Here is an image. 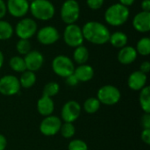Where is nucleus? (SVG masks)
I'll return each mask as SVG.
<instances>
[{
	"mask_svg": "<svg viewBox=\"0 0 150 150\" xmlns=\"http://www.w3.org/2000/svg\"><path fill=\"white\" fill-rule=\"evenodd\" d=\"M83 39L94 45H104L109 41L110 31L108 27L98 21H88L83 27Z\"/></svg>",
	"mask_w": 150,
	"mask_h": 150,
	"instance_id": "f257e3e1",
	"label": "nucleus"
},
{
	"mask_svg": "<svg viewBox=\"0 0 150 150\" xmlns=\"http://www.w3.org/2000/svg\"><path fill=\"white\" fill-rule=\"evenodd\" d=\"M130 11L128 7L120 3L110 5L105 11V21L111 26L123 25L129 18Z\"/></svg>",
	"mask_w": 150,
	"mask_h": 150,
	"instance_id": "f03ea898",
	"label": "nucleus"
},
{
	"mask_svg": "<svg viewBox=\"0 0 150 150\" xmlns=\"http://www.w3.org/2000/svg\"><path fill=\"white\" fill-rule=\"evenodd\" d=\"M29 11L35 19L48 21L54 18L55 7L49 0H33L30 2Z\"/></svg>",
	"mask_w": 150,
	"mask_h": 150,
	"instance_id": "7ed1b4c3",
	"label": "nucleus"
},
{
	"mask_svg": "<svg viewBox=\"0 0 150 150\" xmlns=\"http://www.w3.org/2000/svg\"><path fill=\"white\" fill-rule=\"evenodd\" d=\"M52 69L58 76L66 78L74 73L75 65L69 57L64 54H60L54 58L52 62Z\"/></svg>",
	"mask_w": 150,
	"mask_h": 150,
	"instance_id": "20e7f679",
	"label": "nucleus"
},
{
	"mask_svg": "<svg viewBox=\"0 0 150 150\" xmlns=\"http://www.w3.org/2000/svg\"><path fill=\"white\" fill-rule=\"evenodd\" d=\"M61 18L67 25L75 24L80 17V5L76 0H65L60 11Z\"/></svg>",
	"mask_w": 150,
	"mask_h": 150,
	"instance_id": "39448f33",
	"label": "nucleus"
},
{
	"mask_svg": "<svg viewBox=\"0 0 150 150\" xmlns=\"http://www.w3.org/2000/svg\"><path fill=\"white\" fill-rule=\"evenodd\" d=\"M38 31L37 22L31 18H22L14 28V33L19 39L29 40L33 37Z\"/></svg>",
	"mask_w": 150,
	"mask_h": 150,
	"instance_id": "423d86ee",
	"label": "nucleus"
},
{
	"mask_svg": "<svg viewBox=\"0 0 150 150\" xmlns=\"http://www.w3.org/2000/svg\"><path fill=\"white\" fill-rule=\"evenodd\" d=\"M63 41L64 43L70 47H77L83 43V35L82 32V27H80L78 25L70 24L67 25L63 31Z\"/></svg>",
	"mask_w": 150,
	"mask_h": 150,
	"instance_id": "0eeeda50",
	"label": "nucleus"
},
{
	"mask_svg": "<svg viewBox=\"0 0 150 150\" xmlns=\"http://www.w3.org/2000/svg\"><path fill=\"white\" fill-rule=\"evenodd\" d=\"M121 98V93L120 90L111 84L104 85L98 91L97 98L100 104L105 105H114L119 103Z\"/></svg>",
	"mask_w": 150,
	"mask_h": 150,
	"instance_id": "6e6552de",
	"label": "nucleus"
},
{
	"mask_svg": "<svg viewBox=\"0 0 150 150\" xmlns=\"http://www.w3.org/2000/svg\"><path fill=\"white\" fill-rule=\"evenodd\" d=\"M19 80L13 75H6L0 78V93L4 96H14L20 91Z\"/></svg>",
	"mask_w": 150,
	"mask_h": 150,
	"instance_id": "1a4fd4ad",
	"label": "nucleus"
},
{
	"mask_svg": "<svg viewBox=\"0 0 150 150\" xmlns=\"http://www.w3.org/2000/svg\"><path fill=\"white\" fill-rule=\"evenodd\" d=\"M36 37L40 44L49 46L58 41L60 39V33L56 27L53 25H46L37 31Z\"/></svg>",
	"mask_w": 150,
	"mask_h": 150,
	"instance_id": "9d476101",
	"label": "nucleus"
},
{
	"mask_svg": "<svg viewBox=\"0 0 150 150\" xmlns=\"http://www.w3.org/2000/svg\"><path fill=\"white\" fill-rule=\"evenodd\" d=\"M62 120L54 115L44 117L40 124V131L45 136H54L60 132Z\"/></svg>",
	"mask_w": 150,
	"mask_h": 150,
	"instance_id": "9b49d317",
	"label": "nucleus"
},
{
	"mask_svg": "<svg viewBox=\"0 0 150 150\" xmlns=\"http://www.w3.org/2000/svg\"><path fill=\"white\" fill-rule=\"evenodd\" d=\"M82 107L80 104L76 100H69L66 102L61 111L62 120L64 122L73 123L75 122L81 114Z\"/></svg>",
	"mask_w": 150,
	"mask_h": 150,
	"instance_id": "f8f14e48",
	"label": "nucleus"
},
{
	"mask_svg": "<svg viewBox=\"0 0 150 150\" xmlns=\"http://www.w3.org/2000/svg\"><path fill=\"white\" fill-rule=\"evenodd\" d=\"M30 2L28 0H7V12L17 18H24L29 11Z\"/></svg>",
	"mask_w": 150,
	"mask_h": 150,
	"instance_id": "ddd939ff",
	"label": "nucleus"
},
{
	"mask_svg": "<svg viewBox=\"0 0 150 150\" xmlns=\"http://www.w3.org/2000/svg\"><path fill=\"white\" fill-rule=\"evenodd\" d=\"M24 61L25 63L26 70L36 72L42 67L44 63V56L40 51L31 50L25 55Z\"/></svg>",
	"mask_w": 150,
	"mask_h": 150,
	"instance_id": "4468645a",
	"label": "nucleus"
},
{
	"mask_svg": "<svg viewBox=\"0 0 150 150\" xmlns=\"http://www.w3.org/2000/svg\"><path fill=\"white\" fill-rule=\"evenodd\" d=\"M133 27L135 31L146 33L150 31V11H140L133 18Z\"/></svg>",
	"mask_w": 150,
	"mask_h": 150,
	"instance_id": "2eb2a0df",
	"label": "nucleus"
},
{
	"mask_svg": "<svg viewBox=\"0 0 150 150\" xmlns=\"http://www.w3.org/2000/svg\"><path fill=\"white\" fill-rule=\"evenodd\" d=\"M147 81H148L147 75L140 70H136L131 73V75L128 76L127 85L131 90L137 91H141L146 86Z\"/></svg>",
	"mask_w": 150,
	"mask_h": 150,
	"instance_id": "dca6fc26",
	"label": "nucleus"
},
{
	"mask_svg": "<svg viewBox=\"0 0 150 150\" xmlns=\"http://www.w3.org/2000/svg\"><path fill=\"white\" fill-rule=\"evenodd\" d=\"M138 54L135 50V47L132 46H125L120 48L118 53V61L123 65L132 64L137 59Z\"/></svg>",
	"mask_w": 150,
	"mask_h": 150,
	"instance_id": "f3484780",
	"label": "nucleus"
},
{
	"mask_svg": "<svg viewBox=\"0 0 150 150\" xmlns=\"http://www.w3.org/2000/svg\"><path fill=\"white\" fill-rule=\"evenodd\" d=\"M37 111L43 117L52 115L54 111V103L52 98L42 95L37 102Z\"/></svg>",
	"mask_w": 150,
	"mask_h": 150,
	"instance_id": "a211bd4d",
	"label": "nucleus"
},
{
	"mask_svg": "<svg viewBox=\"0 0 150 150\" xmlns=\"http://www.w3.org/2000/svg\"><path fill=\"white\" fill-rule=\"evenodd\" d=\"M75 76L77 78L79 82H89L91 81L94 76V69L89 64H81L78 65V67L75 68L74 73Z\"/></svg>",
	"mask_w": 150,
	"mask_h": 150,
	"instance_id": "6ab92c4d",
	"label": "nucleus"
},
{
	"mask_svg": "<svg viewBox=\"0 0 150 150\" xmlns=\"http://www.w3.org/2000/svg\"><path fill=\"white\" fill-rule=\"evenodd\" d=\"M127 41H128V37L125 33L121 31H116L110 34L108 42H110L112 47L120 49L125 46H127Z\"/></svg>",
	"mask_w": 150,
	"mask_h": 150,
	"instance_id": "aec40b11",
	"label": "nucleus"
},
{
	"mask_svg": "<svg viewBox=\"0 0 150 150\" xmlns=\"http://www.w3.org/2000/svg\"><path fill=\"white\" fill-rule=\"evenodd\" d=\"M89 50L83 45H81L75 48L73 52V60L78 65L85 64L89 60Z\"/></svg>",
	"mask_w": 150,
	"mask_h": 150,
	"instance_id": "412c9836",
	"label": "nucleus"
},
{
	"mask_svg": "<svg viewBox=\"0 0 150 150\" xmlns=\"http://www.w3.org/2000/svg\"><path fill=\"white\" fill-rule=\"evenodd\" d=\"M18 80H19L20 86L22 88L30 89L35 84L37 77H36V75H35V72L25 70L23 73H21L20 78Z\"/></svg>",
	"mask_w": 150,
	"mask_h": 150,
	"instance_id": "4be33fe9",
	"label": "nucleus"
},
{
	"mask_svg": "<svg viewBox=\"0 0 150 150\" xmlns=\"http://www.w3.org/2000/svg\"><path fill=\"white\" fill-rule=\"evenodd\" d=\"M139 102L141 108L145 113H150V87L145 86L141 90L139 96Z\"/></svg>",
	"mask_w": 150,
	"mask_h": 150,
	"instance_id": "5701e85b",
	"label": "nucleus"
},
{
	"mask_svg": "<svg viewBox=\"0 0 150 150\" xmlns=\"http://www.w3.org/2000/svg\"><path fill=\"white\" fill-rule=\"evenodd\" d=\"M14 33V28L6 20L0 19V40H7L12 37Z\"/></svg>",
	"mask_w": 150,
	"mask_h": 150,
	"instance_id": "b1692460",
	"label": "nucleus"
},
{
	"mask_svg": "<svg viewBox=\"0 0 150 150\" xmlns=\"http://www.w3.org/2000/svg\"><path fill=\"white\" fill-rule=\"evenodd\" d=\"M9 65H10V68L13 71L18 72V73H23L24 71L26 70V67H25L24 58L21 56H18V55L12 56L10 59Z\"/></svg>",
	"mask_w": 150,
	"mask_h": 150,
	"instance_id": "393cba45",
	"label": "nucleus"
},
{
	"mask_svg": "<svg viewBox=\"0 0 150 150\" xmlns=\"http://www.w3.org/2000/svg\"><path fill=\"white\" fill-rule=\"evenodd\" d=\"M135 50L138 54L142 56H148L150 54V39L149 37H142L141 38L137 44Z\"/></svg>",
	"mask_w": 150,
	"mask_h": 150,
	"instance_id": "a878e982",
	"label": "nucleus"
},
{
	"mask_svg": "<svg viewBox=\"0 0 150 150\" xmlns=\"http://www.w3.org/2000/svg\"><path fill=\"white\" fill-rule=\"evenodd\" d=\"M100 102L97 98H89L83 103V110L89 114H93L97 112L100 108Z\"/></svg>",
	"mask_w": 150,
	"mask_h": 150,
	"instance_id": "bb28decb",
	"label": "nucleus"
},
{
	"mask_svg": "<svg viewBox=\"0 0 150 150\" xmlns=\"http://www.w3.org/2000/svg\"><path fill=\"white\" fill-rule=\"evenodd\" d=\"M60 133H61V134H62V136L63 138H65V139H70L76 134V127L73 125V123L64 122L61 126Z\"/></svg>",
	"mask_w": 150,
	"mask_h": 150,
	"instance_id": "cd10ccee",
	"label": "nucleus"
},
{
	"mask_svg": "<svg viewBox=\"0 0 150 150\" xmlns=\"http://www.w3.org/2000/svg\"><path fill=\"white\" fill-rule=\"evenodd\" d=\"M60 91V85L56 82H49L43 88V95L49 98L56 96Z\"/></svg>",
	"mask_w": 150,
	"mask_h": 150,
	"instance_id": "c85d7f7f",
	"label": "nucleus"
},
{
	"mask_svg": "<svg viewBox=\"0 0 150 150\" xmlns=\"http://www.w3.org/2000/svg\"><path fill=\"white\" fill-rule=\"evenodd\" d=\"M31 48H32V45L29 40L19 39L16 44V50L21 55H25L26 54H28L32 50Z\"/></svg>",
	"mask_w": 150,
	"mask_h": 150,
	"instance_id": "c756f323",
	"label": "nucleus"
},
{
	"mask_svg": "<svg viewBox=\"0 0 150 150\" xmlns=\"http://www.w3.org/2000/svg\"><path fill=\"white\" fill-rule=\"evenodd\" d=\"M68 150H88L87 143L82 140H72L68 146Z\"/></svg>",
	"mask_w": 150,
	"mask_h": 150,
	"instance_id": "7c9ffc66",
	"label": "nucleus"
},
{
	"mask_svg": "<svg viewBox=\"0 0 150 150\" xmlns=\"http://www.w3.org/2000/svg\"><path fill=\"white\" fill-rule=\"evenodd\" d=\"M105 3V0H86V4L91 10H99Z\"/></svg>",
	"mask_w": 150,
	"mask_h": 150,
	"instance_id": "2f4dec72",
	"label": "nucleus"
},
{
	"mask_svg": "<svg viewBox=\"0 0 150 150\" xmlns=\"http://www.w3.org/2000/svg\"><path fill=\"white\" fill-rule=\"evenodd\" d=\"M142 126L144 129H150V113H145L142 117Z\"/></svg>",
	"mask_w": 150,
	"mask_h": 150,
	"instance_id": "473e14b6",
	"label": "nucleus"
},
{
	"mask_svg": "<svg viewBox=\"0 0 150 150\" xmlns=\"http://www.w3.org/2000/svg\"><path fill=\"white\" fill-rule=\"evenodd\" d=\"M141 139L142 141L147 144L149 145L150 144V129H143L141 134Z\"/></svg>",
	"mask_w": 150,
	"mask_h": 150,
	"instance_id": "72a5a7b5",
	"label": "nucleus"
},
{
	"mask_svg": "<svg viewBox=\"0 0 150 150\" xmlns=\"http://www.w3.org/2000/svg\"><path fill=\"white\" fill-rule=\"evenodd\" d=\"M66 83L69 85V86H71V87H74V86H76V85H77L78 84V83H79V81L77 80V78L75 76V75L74 74H72V75H70V76H67L66 78Z\"/></svg>",
	"mask_w": 150,
	"mask_h": 150,
	"instance_id": "f704fd0d",
	"label": "nucleus"
},
{
	"mask_svg": "<svg viewBox=\"0 0 150 150\" xmlns=\"http://www.w3.org/2000/svg\"><path fill=\"white\" fill-rule=\"evenodd\" d=\"M7 13L6 3L4 0H0V19H3Z\"/></svg>",
	"mask_w": 150,
	"mask_h": 150,
	"instance_id": "c9c22d12",
	"label": "nucleus"
},
{
	"mask_svg": "<svg viewBox=\"0 0 150 150\" xmlns=\"http://www.w3.org/2000/svg\"><path fill=\"white\" fill-rule=\"evenodd\" d=\"M140 71H142V72H143L144 74H148V73H149L150 71V62L149 61H145V62H143L142 64H141V66H140Z\"/></svg>",
	"mask_w": 150,
	"mask_h": 150,
	"instance_id": "e433bc0d",
	"label": "nucleus"
},
{
	"mask_svg": "<svg viewBox=\"0 0 150 150\" xmlns=\"http://www.w3.org/2000/svg\"><path fill=\"white\" fill-rule=\"evenodd\" d=\"M141 8L143 11H150V0H142Z\"/></svg>",
	"mask_w": 150,
	"mask_h": 150,
	"instance_id": "4c0bfd02",
	"label": "nucleus"
},
{
	"mask_svg": "<svg viewBox=\"0 0 150 150\" xmlns=\"http://www.w3.org/2000/svg\"><path fill=\"white\" fill-rule=\"evenodd\" d=\"M7 146V140L4 135L0 134V150H4Z\"/></svg>",
	"mask_w": 150,
	"mask_h": 150,
	"instance_id": "58836bf2",
	"label": "nucleus"
},
{
	"mask_svg": "<svg viewBox=\"0 0 150 150\" xmlns=\"http://www.w3.org/2000/svg\"><path fill=\"white\" fill-rule=\"evenodd\" d=\"M134 1H135V0H119V3L121 4L122 5H124V6L129 8L131 5L134 4Z\"/></svg>",
	"mask_w": 150,
	"mask_h": 150,
	"instance_id": "ea45409f",
	"label": "nucleus"
},
{
	"mask_svg": "<svg viewBox=\"0 0 150 150\" xmlns=\"http://www.w3.org/2000/svg\"><path fill=\"white\" fill-rule=\"evenodd\" d=\"M4 56L3 52L0 50V69L3 67V65H4Z\"/></svg>",
	"mask_w": 150,
	"mask_h": 150,
	"instance_id": "a19ab883",
	"label": "nucleus"
},
{
	"mask_svg": "<svg viewBox=\"0 0 150 150\" xmlns=\"http://www.w3.org/2000/svg\"><path fill=\"white\" fill-rule=\"evenodd\" d=\"M29 2H32V1H33V0H28Z\"/></svg>",
	"mask_w": 150,
	"mask_h": 150,
	"instance_id": "79ce46f5",
	"label": "nucleus"
}]
</instances>
